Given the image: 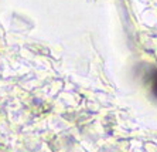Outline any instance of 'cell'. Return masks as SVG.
I'll use <instances>...</instances> for the list:
<instances>
[{
	"mask_svg": "<svg viewBox=\"0 0 157 152\" xmlns=\"http://www.w3.org/2000/svg\"><path fill=\"white\" fill-rule=\"evenodd\" d=\"M151 93L157 98V68L153 71V74H151Z\"/></svg>",
	"mask_w": 157,
	"mask_h": 152,
	"instance_id": "1",
	"label": "cell"
}]
</instances>
